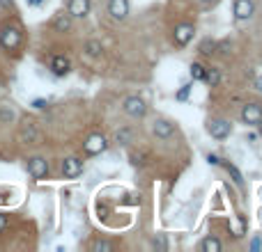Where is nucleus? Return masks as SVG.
<instances>
[{"label":"nucleus","instance_id":"nucleus-1","mask_svg":"<svg viewBox=\"0 0 262 252\" xmlns=\"http://www.w3.org/2000/svg\"><path fill=\"white\" fill-rule=\"evenodd\" d=\"M21 28L14 26V23H5V26H0V46L5 51H10V53H14V51L21 46Z\"/></svg>","mask_w":262,"mask_h":252},{"label":"nucleus","instance_id":"nucleus-20","mask_svg":"<svg viewBox=\"0 0 262 252\" xmlns=\"http://www.w3.org/2000/svg\"><path fill=\"white\" fill-rule=\"evenodd\" d=\"M14 119H17V113L10 106H0V124H14Z\"/></svg>","mask_w":262,"mask_h":252},{"label":"nucleus","instance_id":"nucleus-8","mask_svg":"<svg viewBox=\"0 0 262 252\" xmlns=\"http://www.w3.org/2000/svg\"><path fill=\"white\" fill-rule=\"evenodd\" d=\"M239 117L246 126H257V122L262 119V106L260 103H246V106L241 108Z\"/></svg>","mask_w":262,"mask_h":252},{"label":"nucleus","instance_id":"nucleus-14","mask_svg":"<svg viewBox=\"0 0 262 252\" xmlns=\"http://www.w3.org/2000/svg\"><path fill=\"white\" fill-rule=\"evenodd\" d=\"M19 138H21V142H26V145H33V142H37L39 138V131H37V124L35 122H23L21 124V131H19Z\"/></svg>","mask_w":262,"mask_h":252},{"label":"nucleus","instance_id":"nucleus-24","mask_svg":"<svg viewBox=\"0 0 262 252\" xmlns=\"http://www.w3.org/2000/svg\"><path fill=\"white\" fill-rule=\"evenodd\" d=\"M115 140H117L120 145H129L131 142V131L129 129H120L117 133H115Z\"/></svg>","mask_w":262,"mask_h":252},{"label":"nucleus","instance_id":"nucleus-21","mask_svg":"<svg viewBox=\"0 0 262 252\" xmlns=\"http://www.w3.org/2000/svg\"><path fill=\"white\" fill-rule=\"evenodd\" d=\"M198 51H200L202 55H212L214 51H216V42H214L212 37H205L200 42V46H198Z\"/></svg>","mask_w":262,"mask_h":252},{"label":"nucleus","instance_id":"nucleus-26","mask_svg":"<svg viewBox=\"0 0 262 252\" xmlns=\"http://www.w3.org/2000/svg\"><path fill=\"white\" fill-rule=\"evenodd\" d=\"M152 245L157 247V250H168V241H166V234H157L152 238Z\"/></svg>","mask_w":262,"mask_h":252},{"label":"nucleus","instance_id":"nucleus-27","mask_svg":"<svg viewBox=\"0 0 262 252\" xmlns=\"http://www.w3.org/2000/svg\"><path fill=\"white\" fill-rule=\"evenodd\" d=\"M30 106H33L35 110H44L49 103H46V99H33V101H30Z\"/></svg>","mask_w":262,"mask_h":252},{"label":"nucleus","instance_id":"nucleus-3","mask_svg":"<svg viewBox=\"0 0 262 252\" xmlns=\"http://www.w3.org/2000/svg\"><path fill=\"white\" fill-rule=\"evenodd\" d=\"M106 149H108V140H106L101 133H92L85 142H83L85 156H99V154H104Z\"/></svg>","mask_w":262,"mask_h":252},{"label":"nucleus","instance_id":"nucleus-16","mask_svg":"<svg viewBox=\"0 0 262 252\" xmlns=\"http://www.w3.org/2000/svg\"><path fill=\"white\" fill-rule=\"evenodd\" d=\"M198 247H200L202 252H221L223 245H221V241H218L216 236H207V238H202Z\"/></svg>","mask_w":262,"mask_h":252},{"label":"nucleus","instance_id":"nucleus-12","mask_svg":"<svg viewBox=\"0 0 262 252\" xmlns=\"http://www.w3.org/2000/svg\"><path fill=\"white\" fill-rule=\"evenodd\" d=\"M49 69L53 71V76H67L71 71V60L67 55H53L49 62Z\"/></svg>","mask_w":262,"mask_h":252},{"label":"nucleus","instance_id":"nucleus-7","mask_svg":"<svg viewBox=\"0 0 262 252\" xmlns=\"http://www.w3.org/2000/svg\"><path fill=\"white\" fill-rule=\"evenodd\" d=\"M152 133L157 135L159 140H170L175 135V124L166 117H157L152 122Z\"/></svg>","mask_w":262,"mask_h":252},{"label":"nucleus","instance_id":"nucleus-23","mask_svg":"<svg viewBox=\"0 0 262 252\" xmlns=\"http://www.w3.org/2000/svg\"><path fill=\"white\" fill-rule=\"evenodd\" d=\"M205 69H207V67H202L200 62H193L191 65V78L193 81H205Z\"/></svg>","mask_w":262,"mask_h":252},{"label":"nucleus","instance_id":"nucleus-11","mask_svg":"<svg viewBox=\"0 0 262 252\" xmlns=\"http://www.w3.org/2000/svg\"><path fill=\"white\" fill-rule=\"evenodd\" d=\"M108 14L115 21H124L129 17V0H108Z\"/></svg>","mask_w":262,"mask_h":252},{"label":"nucleus","instance_id":"nucleus-18","mask_svg":"<svg viewBox=\"0 0 262 252\" xmlns=\"http://www.w3.org/2000/svg\"><path fill=\"white\" fill-rule=\"evenodd\" d=\"M101 51H104V46H101L99 39H87V42H85V53L90 55V58H99Z\"/></svg>","mask_w":262,"mask_h":252},{"label":"nucleus","instance_id":"nucleus-28","mask_svg":"<svg viewBox=\"0 0 262 252\" xmlns=\"http://www.w3.org/2000/svg\"><path fill=\"white\" fill-rule=\"evenodd\" d=\"M207 163L209 165H221V158L216 154H207Z\"/></svg>","mask_w":262,"mask_h":252},{"label":"nucleus","instance_id":"nucleus-22","mask_svg":"<svg viewBox=\"0 0 262 252\" xmlns=\"http://www.w3.org/2000/svg\"><path fill=\"white\" fill-rule=\"evenodd\" d=\"M92 252H110L113 250V243L106 241V238H97V241H92Z\"/></svg>","mask_w":262,"mask_h":252},{"label":"nucleus","instance_id":"nucleus-30","mask_svg":"<svg viewBox=\"0 0 262 252\" xmlns=\"http://www.w3.org/2000/svg\"><path fill=\"white\" fill-rule=\"evenodd\" d=\"M26 3H28L30 7H42V5H44V0H26Z\"/></svg>","mask_w":262,"mask_h":252},{"label":"nucleus","instance_id":"nucleus-25","mask_svg":"<svg viewBox=\"0 0 262 252\" xmlns=\"http://www.w3.org/2000/svg\"><path fill=\"white\" fill-rule=\"evenodd\" d=\"M193 90V85L191 83H186V85H182L180 90H177V94H175V99H177V101H186V99H189V92Z\"/></svg>","mask_w":262,"mask_h":252},{"label":"nucleus","instance_id":"nucleus-33","mask_svg":"<svg viewBox=\"0 0 262 252\" xmlns=\"http://www.w3.org/2000/svg\"><path fill=\"white\" fill-rule=\"evenodd\" d=\"M0 5H3V7H12L14 3H12V0H0Z\"/></svg>","mask_w":262,"mask_h":252},{"label":"nucleus","instance_id":"nucleus-35","mask_svg":"<svg viewBox=\"0 0 262 252\" xmlns=\"http://www.w3.org/2000/svg\"><path fill=\"white\" fill-rule=\"evenodd\" d=\"M200 3H205V5H209V3H216V0H200Z\"/></svg>","mask_w":262,"mask_h":252},{"label":"nucleus","instance_id":"nucleus-5","mask_svg":"<svg viewBox=\"0 0 262 252\" xmlns=\"http://www.w3.org/2000/svg\"><path fill=\"white\" fill-rule=\"evenodd\" d=\"M207 133L212 135L214 140H225L232 133V124L228 119H209L207 122Z\"/></svg>","mask_w":262,"mask_h":252},{"label":"nucleus","instance_id":"nucleus-2","mask_svg":"<svg viewBox=\"0 0 262 252\" xmlns=\"http://www.w3.org/2000/svg\"><path fill=\"white\" fill-rule=\"evenodd\" d=\"M122 110H124V115H129V117H134V119H143L148 115V103L141 97H126Z\"/></svg>","mask_w":262,"mask_h":252},{"label":"nucleus","instance_id":"nucleus-19","mask_svg":"<svg viewBox=\"0 0 262 252\" xmlns=\"http://www.w3.org/2000/svg\"><path fill=\"white\" fill-rule=\"evenodd\" d=\"M205 83H207L209 87H216L218 83H221V74H218V69L207 67V69H205Z\"/></svg>","mask_w":262,"mask_h":252},{"label":"nucleus","instance_id":"nucleus-4","mask_svg":"<svg viewBox=\"0 0 262 252\" xmlns=\"http://www.w3.org/2000/svg\"><path fill=\"white\" fill-rule=\"evenodd\" d=\"M28 174L35 179V181H42V179L49 177V163L42 156H33L28 158Z\"/></svg>","mask_w":262,"mask_h":252},{"label":"nucleus","instance_id":"nucleus-6","mask_svg":"<svg viewBox=\"0 0 262 252\" xmlns=\"http://www.w3.org/2000/svg\"><path fill=\"white\" fill-rule=\"evenodd\" d=\"M83 174V158L78 156H67L62 161V177L65 179H78Z\"/></svg>","mask_w":262,"mask_h":252},{"label":"nucleus","instance_id":"nucleus-34","mask_svg":"<svg viewBox=\"0 0 262 252\" xmlns=\"http://www.w3.org/2000/svg\"><path fill=\"white\" fill-rule=\"evenodd\" d=\"M257 131H260V138H262V119L257 122Z\"/></svg>","mask_w":262,"mask_h":252},{"label":"nucleus","instance_id":"nucleus-15","mask_svg":"<svg viewBox=\"0 0 262 252\" xmlns=\"http://www.w3.org/2000/svg\"><path fill=\"white\" fill-rule=\"evenodd\" d=\"M53 30L55 33H69L71 30V17L67 12H60V14L53 19Z\"/></svg>","mask_w":262,"mask_h":252},{"label":"nucleus","instance_id":"nucleus-29","mask_svg":"<svg viewBox=\"0 0 262 252\" xmlns=\"http://www.w3.org/2000/svg\"><path fill=\"white\" fill-rule=\"evenodd\" d=\"M251 250H253V252L262 250V241H260V238H253V241H251Z\"/></svg>","mask_w":262,"mask_h":252},{"label":"nucleus","instance_id":"nucleus-32","mask_svg":"<svg viewBox=\"0 0 262 252\" xmlns=\"http://www.w3.org/2000/svg\"><path fill=\"white\" fill-rule=\"evenodd\" d=\"M5 225H7V218H5V215H3V213H0V231L5 229Z\"/></svg>","mask_w":262,"mask_h":252},{"label":"nucleus","instance_id":"nucleus-9","mask_svg":"<svg viewBox=\"0 0 262 252\" xmlns=\"http://www.w3.org/2000/svg\"><path fill=\"white\" fill-rule=\"evenodd\" d=\"M92 10V3L90 0H69L67 3V14L71 19H85Z\"/></svg>","mask_w":262,"mask_h":252},{"label":"nucleus","instance_id":"nucleus-10","mask_svg":"<svg viewBox=\"0 0 262 252\" xmlns=\"http://www.w3.org/2000/svg\"><path fill=\"white\" fill-rule=\"evenodd\" d=\"M193 33H196V28L191 23H180V26H175V33H173V39L177 46H186V44L193 39Z\"/></svg>","mask_w":262,"mask_h":252},{"label":"nucleus","instance_id":"nucleus-17","mask_svg":"<svg viewBox=\"0 0 262 252\" xmlns=\"http://www.w3.org/2000/svg\"><path fill=\"white\" fill-rule=\"evenodd\" d=\"M225 170H228V174H230V179L235 181V186H239V188H244V174H241V170L235 165V163H225Z\"/></svg>","mask_w":262,"mask_h":252},{"label":"nucleus","instance_id":"nucleus-13","mask_svg":"<svg viewBox=\"0 0 262 252\" xmlns=\"http://www.w3.org/2000/svg\"><path fill=\"white\" fill-rule=\"evenodd\" d=\"M255 14V3L253 0H235V19L237 21H248Z\"/></svg>","mask_w":262,"mask_h":252},{"label":"nucleus","instance_id":"nucleus-31","mask_svg":"<svg viewBox=\"0 0 262 252\" xmlns=\"http://www.w3.org/2000/svg\"><path fill=\"white\" fill-rule=\"evenodd\" d=\"M255 90L262 92V76H257V78H255Z\"/></svg>","mask_w":262,"mask_h":252}]
</instances>
